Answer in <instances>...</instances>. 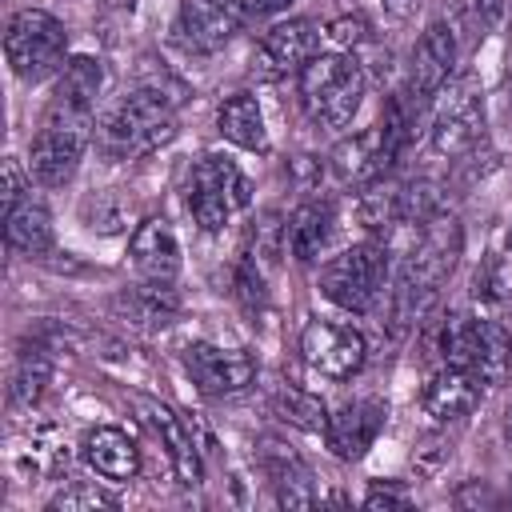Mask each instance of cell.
I'll return each mask as SVG.
<instances>
[{"instance_id":"4","label":"cell","mask_w":512,"mask_h":512,"mask_svg":"<svg viewBox=\"0 0 512 512\" xmlns=\"http://www.w3.org/2000/svg\"><path fill=\"white\" fill-rule=\"evenodd\" d=\"M360 96H364V72L356 60L340 52L312 56L300 72V104L312 124H324V128L352 124Z\"/></svg>"},{"instance_id":"35","label":"cell","mask_w":512,"mask_h":512,"mask_svg":"<svg viewBox=\"0 0 512 512\" xmlns=\"http://www.w3.org/2000/svg\"><path fill=\"white\" fill-rule=\"evenodd\" d=\"M476 8H480L488 20H496V16H500V8H504V0H476Z\"/></svg>"},{"instance_id":"25","label":"cell","mask_w":512,"mask_h":512,"mask_svg":"<svg viewBox=\"0 0 512 512\" xmlns=\"http://www.w3.org/2000/svg\"><path fill=\"white\" fill-rule=\"evenodd\" d=\"M264 468H268V476H272V484H276L280 504H288V508H308V504H316L312 472H308L292 452H284V448L276 444V452L264 456Z\"/></svg>"},{"instance_id":"29","label":"cell","mask_w":512,"mask_h":512,"mask_svg":"<svg viewBox=\"0 0 512 512\" xmlns=\"http://www.w3.org/2000/svg\"><path fill=\"white\" fill-rule=\"evenodd\" d=\"M100 508H116V500L96 484H68L48 500V512H100Z\"/></svg>"},{"instance_id":"30","label":"cell","mask_w":512,"mask_h":512,"mask_svg":"<svg viewBox=\"0 0 512 512\" xmlns=\"http://www.w3.org/2000/svg\"><path fill=\"white\" fill-rule=\"evenodd\" d=\"M328 36H332L340 48H356V44L368 40V24H364L360 16H340V20L328 24Z\"/></svg>"},{"instance_id":"36","label":"cell","mask_w":512,"mask_h":512,"mask_svg":"<svg viewBox=\"0 0 512 512\" xmlns=\"http://www.w3.org/2000/svg\"><path fill=\"white\" fill-rule=\"evenodd\" d=\"M504 432H508V440H512V404H508V412H504Z\"/></svg>"},{"instance_id":"26","label":"cell","mask_w":512,"mask_h":512,"mask_svg":"<svg viewBox=\"0 0 512 512\" xmlns=\"http://www.w3.org/2000/svg\"><path fill=\"white\" fill-rule=\"evenodd\" d=\"M272 408H276L280 420H288V424H296V428H304V432H324V424H328L324 404H320L312 392L292 388V384H284V388L272 396Z\"/></svg>"},{"instance_id":"7","label":"cell","mask_w":512,"mask_h":512,"mask_svg":"<svg viewBox=\"0 0 512 512\" xmlns=\"http://www.w3.org/2000/svg\"><path fill=\"white\" fill-rule=\"evenodd\" d=\"M252 184L228 156H200L188 176V212L204 232H220L232 212L248 208Z\"/></svg>"},{"instance_id":"33","label":"cell","mask_w":512,"mask_h":512,"mask_svg":"<svg viewBox=\"0 0 512 512\" xmlns=\"http://www.w3.org/2000/svg\"><path fill=\"white\" fill-rule=\"evenodd\" d=\"M296 0H240V12L244 20H268V16H280L288 12Z\"/></svg>"},{"instance_id":"18","label":"cell","mask_w":512,"mask_h":512,"mask_svg":"<svg viewBox=\"0 0 512 512\" xmlns=\"http://www.w3.org/2000/svg\"><path fill=\"white\" fill-rule=\"evenodd\" d=\"M480 396H484V380L480 376H472L468 368L444 364L440 372L428 376V384L420 392V404H424V412L432 420L448 424V420H464L480 404Z\"/></svg>"},{"instance_id":"28","label":"cell","mask_w":512,"mask_h":512,"mask_svg":"<svg viewBox=\"0 0 512 512\" xmlns=\"http://www.w3.org/2000/svg\"><path fill=\"white\" fill-rule=\"evenodd\" d=\"M472 296H476L480 308H504V304L512 300V284H508L500 260H488V264L476 268V276H472Z\"/></svg>"},{"instance_id":"23","label":"cell","mask_w":512,"mask_h":512,"mask_svg":"<svg viewBox=\"0 0 512 512\" xmlns=\"http://www.w3.org/2000/svg\"><path fill=\"white\" fill-rule=\"evenodd\" d=\"M216 128L228 144L248 148V152H264L268 148V128H264V112L256 104L252 92H232L220 108H216Z\"/></svg>"},{"instance_id":"20","label":"cell","mask_w":512,"mask_h":512,"mask_svg":"<svg viewBox=\"0 0 512 512\" xmlns=\"http://www.w3.org/2000/svg\"><path fill=\"white\" fill-rule=\"evenodd\" d=\"M100 88H104V64L96 56H72L60 68V80H56L48 108L68 112V116H92Z\"/></svg>"},{"instance_id":"34","label":"cell","mask_w":512,"mask_h":512,"mask_svg":"<svg viewBox=\"0 0 512 512\" xmlns=\"http://www.w3.org/2000/svg\"><path fill=\"white\" fill-rule=\"evenodd\" d=\"M384 12L396 20H412L420 12V0H384Z\"/></svg>"},{"instance_id":"37","label":"cell","mask_w":512,"mask_h":512,"mask_svg":"<svg viewBox=\"0 0 512 512\" xmlns=\"http://www.w3.org/2000/svg\"><path fill=\"white\" fill-rule=\"evenodd\" d=\"M504 248L512 252V224H508V232H504Z\"/></svg>"},{"instance_id":"16","label":"cell","mask_w":512,"mask_h":512,"mask_svg":"<svg viewBox=\"0 0 512 512\" xmlns=\"http://www.w3.org/2000/svg\"><path fill=\"white\" fill-rule=\"evenodd\" d=\"M396 156L400 152L384 140V128L376 124V128H364L332 148V172L344 184H376V180H384V172L392 168Z\"/></svg>"},{"instance_id":"9","label":"cell","mask_w":512,"mask_h":512,"mask_svg":"<svg viewBox=\"0 0 512 512\" xmlns=\"http://www.w3.org/2000/svg\"><path fill=\"white\" fill-rule=\"evenodd\" d=\"M432 112V148L440 156H464L484 136V100L472 80L444 84Z\"/></svg>"},{"instance_id":"21","label":"cell","mask_w":512,"mask_h":512,"mask_svg":"<svg viewBox=\"0 0 512 512\" xmlns=\"http://www.w3.org/2000/svg\"><path fill=\"white\" fill-rule=\"evenodd\" d=\"M80 452H84L88 468L100 472V476H108V480H132L140 472V452H136V444L128 440L124 428H112V424L92 428L84 436Z\"/></svg>"},{"instance_id":"32","label":"cell","mask_w":512,"mask_h":512,"mask_svg":"<svg viewBox=\"0 0 512 512\" xmlns=\"http://www.w3.org/2000/svg\"><path fill=\"white\" fill-rule=\"evenodd\" d=\"M404 504H408V492L404 488H392V484H376L364 496V508H404Z\"/></svg>"},{"instance_id":"19","label":"cell","mask_w":512,"mask_h":512,"mask_svg":"<svg viewBox=\"0 0 512 512\" xmlns=\"http://www.w3.org/2000/svg\"><path fill=\"white\" fill-rule=\"evenodd\" d=\"M128 252H132L136 272H140L144 280H152V284H172L176 272H180V244H176V232H172V224L160 220V216L136 224Z\"/></svg>"},{"instance_id":"24","label":"cell","mask_w":512,"mask_h":512,"mask_svg":"<svg viewBox=\"0 0 512 512\" xmlns=\"http://www.w3.org/2000/svg\"><path fill=\"white\" fill-rule=\"evenodd\" d=\"M4 236H8V248L20 252V256H40L52 248V212L24 196L16 208L4 212Z\"/></svg>"},{"instance_id":"22","label":"cell","mask_w":512,"mask_h":512,"mask_svg":"<svg viewBox=\"0 0 512 512\" xmlns=\"http://www.w3.org/2000/svg\"><path fill=\"white\" fill-rule=\"evenodd\" d=\"M328 240H332V208L320 204V200L300 204V208L288 216V224H284V248H288L292 260H300V264L320 260V252L328 248Z\"/></svg>"},{"instance_id":"1","label":"cell","mask_w":512,"mask_h":512,"mask_svg":"<svg viewBox=\"0 0 512 512\" xmlns=\"http://www.w3.org/2000/svg\"><path fill=\"white\" fill-rule=\"evenodd\" d=\"M176 136V108L164 92L140 88L124 96L100 124H96V148L108 160H132L144 156Z\"/></svg>"},{"instance_id":"12","label":"cell","mask_w":512,"mask_h":512,"mask_svg":"<svg viewBox=\"0 0 512 512\" xmlns=\"http://www.w3.org/2000/svg\"><path fill=\"white\" fill-rule=\"evenodd\" d=\"M240 24H244L240 0H180L176 40L184 52L208 56V52H220Z\"/></svg>"},{"instance_id":"15","label":"cell","mask_w":512,"mask_h":512,"mask_svg":"<svg viewBox=\"0 0 512 512\" xmlns=\"http://www.w3.org/2000/svg\"><path fill=\"white\" fill-rule=\"evenodd\" d=\"M452 64H456V36L448 24H428L412 48V64H408V92L416 100L436 96L448 80H452Z\"/></svg>"},{"instance_id":"10","label":"cell","mask_w":512,"mask_h":512,"mask_svg":"<svg viewBox=\"0 0 512 512\" xmlns=\"http://www.w3.org/2000/svg\"><path fill=\"white\" fill-rule=\"evenodd\" d=\"M300 352L304 364L328 380H348L364 368V336L352 324H336V320H312L300 332Z\"/></svg>"},{"instance_id":"5","label":"cell","mask_w":512,"mask_h":512,"mask_svg":"<svg viewBox=\"0 0 512 512\" xmlns=\"http://www.w3.org/2000/svg\"><path fill=\"white\" fill-rule=\"evenodd\" d=\"M388 256H392L388 244H376V240H360L336 252L320 272V292L344 312H368L384 292Z\"/></svg>"},{"instance_id":"6","label":"cell","mask_w":512,"mask_h":512,"mask_svg":"<svg viewBox=\"0 0 512 512\" xmlns=\"http://www.w3.org/2000/svg\"><path fill=\"white\" fill-rule=\"evenodd\" d=\"M64 52H68V32L44 8H24L4 28V56L20 80L36 84V80L60 72L68 64Z\"/></svg>"},{"instance_id":"17","label":"cell","mask_w":512,"mask_h":512,"mask_svg":"<svg viewBox=\"0 0 512 512\" xmlns=\"http://www.w3.org/2000/svg\"><path fill=\"white\" fill-rule=\"evenodd\" d=\"M136 408H140V420L156 432L160 448L168 452V460H172V468H176V480H180L184 488H196L200 476H204V468H200V452H196V440H192V432L184 428V420H180L168 404H160V400H140Z\"/></svg>"},{"instance_id":"11","label":"cell","mask_w":512,"mask_h":512,"mask_svg":"<svg viewBox=\"0 0 512 512\" xmlns=\"http://www.w3.org/2000/svg\"><path fill=\"white\" fill-rule=\"evenodd\" d=\"M184 368L204 396H236L256 380V360L244 348L196 340L184 348Z\"/></svg>"},{"instance_id":"27","label":"cell","mask_w":512,"mask_h":512,"mask_svg":"<svg viewBox=\"0 0 512 512\" xmlns=\"http://www.w3.org/2000/svg\"><path fill=\"white\" fill-rule=\"evenodd\" d=\"M48 380H52V364H48V356H44V352H24L20 364H16V372H12V400L24 404V408L36 404V400L44 396Z\"/></svg>"},{"instance_id":"14","label":"cell","mask_w":512,"mask_h":512,"mask_svg":"<svg viewBox=\"0 0 512 512\" xmlns=\"http://www.w3.org/2000/svg\"><path fill=\"white\" fill-rule=\"evenodd\" d=\"M384 420H388V408H384L380 400H348V404H340L336 412H328L324 444H328V452L340 456V460H360V456L376 444Z\"/></svg>"},{"instance_id":"13","label":"cell","mask_w":512,"mask_h":512,"mask_svg":"<svg viewBox=\"0 0 512 512\" xmlns=\"http://www.w3.org/2000/svg\"><path fill=\"white\" fill-rule=\"evenodd\" d=\"M312 56H320V28L304 16L272 24L256 44V60L264 76H300Z\"/></svg>"},{"instance_id":"2","label":"cell","mask_w":512,"mask_h":512,"mask_svg":"<svg viewBox=\"0 0 512 512\" xmlns=\"http://www.w3.org/2000/svg\"><path fill=\"white\" fill-rule=\"evenodd\" d=\"M404 228V248H400V276L396 284L420 292V296H436V288L452 276L460 252H464V228L452 212H432L424 220L400 224Z\"/></svg>"},{"instance_id":"31","label":"cell","mask_w":512,"mask_h":512,"mask_svg":"<svg viewBox=\"0 0 512 512\" xmlns=\"http://www.w3.org/2000/svg\"><path fill=\"white\" fill-rule=\"evenodd\" d=\"M0 196H4V212L16 208V204L28 196V176H24L20 160H12V156L4 160V192H0Z\"/></svg>"},{"instance_id":"3","label":"cell","mask_w":512,"mask_h":512,"mask_svg":"<svg viewBox=\"0 0 512 512\" xmlns=\"http://www.w3.org/2000/svg\"><path fill=\"white\" fill-rule=\"evenodd\" d=\"M440 356L452 368H468L484 384L512 376V332L496 316H448L440 328Z\"/></svg>"},{"instance_id":"8","label":"cell","mask_w":512,"mask_h":512,"mask_svg":"<svg viewBox=\"0 0 512 512\" xmlns=\"http://www.w3.org/2000/svg\"><path fill=\"white\" fill-rule=\"evenodd\" d=\"M92 116H68V112H56L48 108L32 148H28V168H32V180L44 184V188H64L80 160H84V148L92 140Z\"/></svg>"}]
</instances>
